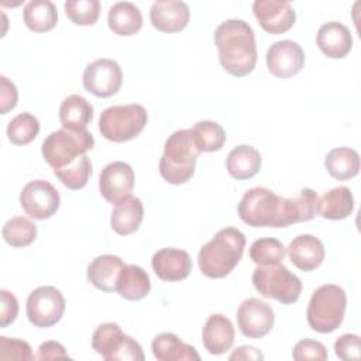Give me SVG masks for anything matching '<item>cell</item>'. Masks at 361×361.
I'll return each instance as SVG.
<instances>
[{
  "mask_svg": "<svg viewBox=\"0 0 361 361\" xmlns=\"http://www.w3.org/2000/svg\"><path fill=\"white\" fill-rule=\"evenodd\" d=\"M214 44L220 65L235 78L251 73L257 63V45L254 30L244 20L230 18L217 25Z\"/></svg>",
  "mask_w": 361,
  "mask_h": 361,
  "instance_id": "obj_1",
  "label": "cell"
},
{
  "mask_svg": "<svg viewBox=\"0 0 361 361\" xmlns=\"http://www.w3.org/2000/svg\"><path fill=\"white\" fill-rule=\"evenodd\" d=\"M237 213L251 227H288L299 223L293 199L278 196L275 192L255 186L241 197Z\"/></svg>",
  "mask_w": 361,
  "mask_h": 361,
  "instance_id": "obj_2",
  "label": "cell"
},
{
  "mask_svg": "<svg viewBox=\"0 0 361 361\" xmlns=\"http://www.w3.org/2000/svg\"><path fill=\"white\" fill-rule=\"evenodd\" d=\"M245 247L244 234L234 227L219 230L197 255L202 274L212 279L227 276L240 262Z\"/></svg>",
  "mask_w": 361,
  "mask_h": 361,
  "instance_id": "obj_3",
  "label": "cell"
},
{
  "mask_svg": "<svg viewBox=\"0 0 361 361\" xmlns=\"http://www.w3.org/2000/svg\"><path fill=\"white\" fill-rule=\"evenodd\" d=\"M199 154L190 130L183 128L172 133L165 141L164 154L159 159L162 179L171 185L186 183L195 173Z\"/></svg>",
  "mask_w": 361,
  "mask_h": 361,
  "instance_id": "obj_4",
  "label": "cell"
},
{
  "mask_svg": "<svg viewBox=\"0 0 361 361\" xmlns=\"http://www.w3.org/2000/svg\"><path fill=\"white\" fill-rule=\"evenodd\" d=\"M347 307V296L343 288L334 283L319 286L309 300L306 319L312 330L327 334L340 327Z\"/></svg>",
  "mask_w": 361,
  "mask_h": 361,
  "instance_id": "obj_5",
  "label": "cell"
},
{
  "mask_svg": "<svg viewBox=\"0 0 361 361\" xmlns=\"http://www.w3.org/2000/svg\"><path fill=\"white\" fill-rule=\"evenodd\" d=\"M147 121L148 114L141 104L110 106L99 117V131L109 141L124 142L135 138L144 130Z\"/></svg>",
  "mask_w": 361,
  "mask_h": 361,
  "instance_id": "obj_6",
  "label": "cell"
},
{
  "mask_svg": "<svg viewBox=\"0 0 361 361\" xmlns=\"http://www.w3.org/2000/svg\"><path fill=\"white\" fill-rule=\"evenodd\" d=\"M94 145L93 135L86 131L61 128L52 131L42 142V157L54 169H61L80 155H85Z\"/></svg>",
  "mask_w": 361,
  "mask_h": 361,
  "instance_id": "obj_7",
  "label": "cell"
},
{
  "mask_svg": "<svg viewBox=\"0 0 361 361\" xmlns=\"http://www.w3.org/2000/svg\"><path fill=\"white\" fill-rule=\"evenodd\" d=\"M252 285L264 298L283 305L295 303L302 293L300 279L281 262L257 267L252 272Z\"/></svg>",
  "mask_w": 361,
  "mask_h": 361,
  "instance_id": "obj_8",
  "label": "cell"
},
{
  "mask_svg": "<svg viewBox=\"0 0 361 361\" xmlns=\"http://www.w3.org/2000/svg\"><path fill=\"white\" fill-rule=\"evenodd\" d=\"M93 350L107 361H144L142 347L124 334L117 323L100 324L92 336Z\"/></svg>",
  "mask_w": 361,
  "mask_h": 361,
  "instance_id": "obj_9",
  "label": "cell"
},
{
  "mask_svg": "<svg viewBox=\"0 0 361 361\" xmlns=\"http://www.w3.org/2000/svg\"><path fill=\"white\" fill-rule=\"evenodd\" d=\"M65 298L55 286H39L27 298V317L35 327L56 324L65 312Z\"/></svg>",
  "mask_w": 361,
  "mask_h": 361,
  "instance_id": "obj_10",
  "label": "cell"
},
{
  "mask_svg": "<svg viewBox=\"0 0 361 361\" xmlns=\"http://www.w3.org/2000/svg\"><path fill=\"white\" fill-rule=\"evenodd\" d=\"M20 204L30 217L45 220L58 212L61 197L52 183L44 179H34L23 188Z\"/></svg>",
  "mask_w": 361,
  "mask_h": 361,
  "instance_id": "obj_11",
  "label": "cell"
},
{
  "mask_svg": "<svg viewBox=\"0 0 361 361\" xmlns=\"http://www.w3.org/2000/svg\"><path fill=\"white\" fill-rule=\"evenodd\" d=\"M123 83V71L120 65L109 58H100L83 71L85 89L97 97H110L116 94Z\"/></svg>",
  "mask_w": 361,
  "mask_h": 361,
  "instance_id": "obj_12",
  "label": "cell"
},
{
  "mask_svg": "<svg viewBox=\"0 0 361 361\" xmlns=\"http://www.w3.org/2000/svg\"><path fill=\"white\" fill-rule=\"evenodd\" d=\"M275 316L272 307L257 298L241 302L237 310V324L240 331L248 338H261L274 327Z\"/></svg>",
  "mask_w": 361,
  "mask_h": 361,
  "instance_id": "obj_13",
  "label": "cell"
},
{
  "mask_svg": "<svg viewBox=\"0 0 361 361\" xmlns=\"http://www.w3.org/2000/svg\"><path fill=\"white\" fill-rule=\"evenodd\" d=\"M134 188V171L124 161L107 164L99 176L100 195L111 204H118L131 196Z\"/></svg>",
  "mask_w": 361,
  "mask_h": 361,
  "instance_id": "obj_14",
  "label": "cell"
},
{
  "mask_svg": "<svg viewBox=\"0 0 361 361\" xmlns=\"http://www.w3.org/2000/svg\"><path fill=\"white\" fill-rule=\"evenodd\" d=\"M268 71L281 79L298 75L305 66V52L300 45L290 39L274 42L267 51Z\"/></svg>",
  "mask_w": 361,
  "mask_h": 361,
  "instance_id": "obj_15",
  "label": "cell"
},
{
  "mask_svg": "<svg viewBox=\"0 0 361 361\" xmlns=\"http://www.w3.org/2000/svg\"><path fill=\"white\" fill-rule=\"evenodd\" d=\"M252 11L262 30L275 35L289 31L296 21L293 7L282 0H255Z\"/></svg>",
  "mask_w": 361,
  "mask_h": 361,
  "instance_id": "obj_16",
  "label": "cell"
},
{
  "mask_svg": "<svg viewBox=\"0 0 361 361\" xmlns=\"http://www.w3.org/2000/svg\"><path fill=\"white\" fill-rule=\"evenodd\" d=\"M155 275L165 282H178L189 276L192 271L190 255L179 248H162L151 259Z\"/></svg>",
  "mask_w": 361,
  "mask_h": 361,
  "instance_id": "obj_17",
  "label": "cell"
},
{
  "mask_svg": "<svg viewBox=\"0 0 361 361\" xmlns=\"http://www.w3.org/2000/svg\"><path fill=\"white\" fill-rule=\"evenodd\" d=\"M190 18V8L185 1L162 0L155 1L149 10V20L154 28L162 32L182 31Z\"/></svg>",
  "mask_w": 361,
  "mask_h": 361,
  "instance_id": "obj_18",
  "label": "cell"
},
{
  "mask_svg": "<svg viewBox=\"0 0 361 361\" xmlns=\"http://www.w3.org/2000/svg\"><path fill=\"white\" fill-rule=\"evenodd\" d=\"M290 262L303 272L319 268L324 259L326 251L323 243L312 234H300L295 237L286 247Z\"/></svg>",
  "mask_w": 361,
  "mask_h": 361,
  "instance_id": "obj_19",
  "label": "cell"
},
{
  "mask_svg": "<svg viewBox=\"0 0 361 361\" xmlns=\"http://www.w3.org/2000/svg\"><path fill=\"white\" fill-rule=\"evenodd\" d=\"M235 331L233 323L224 314H210L202 330V343L207 353L220 355L228 351L234 343Z\"/></svg>",
  "mask_w": 361,
  "mask_h": 361,
  "instance_id": "obj_20",
  "label": "cell"
},
{
  "mask_svg": "<svg viewBox=\"0 0 361 361\" xmlns=\"http://www.w3.org/2000/svg\"><path fill=\"white\" fill-rule=\"evenodd\" d=\"M319 49L331 59L344 58L353 48V35L350 30L338 21H329L317 31Z\"/></svg>",
  "mask_w": 361,
  "mask_h": 361,
  "instance_id": "obj_21",
  "label": "cell"
},
{
  "mask_svg": "<svg viewBox=\"0 0 361 361\" xmlns=\"http://www.w3.org/2000/svg\"><path fill=\"white\" fill-rule=\"evenodd\" d=\"M124 265L123 259L117 255H99L87 265V281L99 290L114 292Z\"/></svg>",
  "mask_w": 361,
  "mask_h": 361,
  "instance_id": "obj_22",
  "label": "cell"
},
{
  "mask_svg": "<svg viewBox=\"0 0 361 361\" xmlns=\"http://www.w3.org/2000/svg\"><path fill=\"white\" fill-rule=\"evenodd\" d=\"M152 354L158 361H199L200 355L190 344L183 343L176 334H157L151 343Z\"/></svg>",
  "mask_w": 361,
  "mask_h": 361,
  "instance_id": "obj_23",
  "label": "cell"
},
{
  "mask_svg": "<svg viewBox=\"0 0 361 361\" xmlns=\"http://www.w3.org/2000/svg\"><path fill=\"white\" fill-rule=\"evenodd\" d=\"M144 219V206L142 202L135 196H128L111 212L110 224L111 228L118 235H128L135 233L140 228V224Z\"/></svg>",
  "mask_w": 361,
  "mask_h": 361,
  "instance_id": "obj_24",
  "label": "cell"
},
{
  "mask_svg": "<svg viewBox=\"0 0 361 361\" xmlns=\"http://www.w3.org/2000/svg\"><path fill=\"white\" fill-rule=\"evenodd\" d=\"M107 24L114 34L130 37L141 30L142 16L135 4L130 1H118L109 8Z\"/></svg>",
  "mask_w": 361,
  "mask_h": 361,
  "instance_id": "obj_25",
  "label": "cell"
},
{
  "mask_svg": "<svg viewBox=\"0 0 361 361\" xmlns=\"http://www.w3.org/2000/svg\"><path fill=\"white\" fill-rule=\"evenodd\" d=\"M226 168L230 176L237 180L250 179L255 176L261 169V155L251 145H237L227 155Z\"/></svg>",
  "mask_w": 361,
  "mask_h": 361,
  "instance_id": "obj_26",
  "label": "cell"
},
{
  "mask_svg": "<svg viewBox=\"0 0 361 361\" xmlns=\"http://www.w3.org/2000/svg\"><path fill=\"white\" fill-rule=\"evenodd\" d=\"M149 290L151 281L147 271L134 264L123 267L116 286V292L121 298H124L126 300L137 302L144 299L149 293Z\"/></svg>",
  "mask_w": 361,
  "mask_h": 361,
  "instance_id": "obj_27",
  "label": "cell"
},
{
  "mask_svg": "<svg viewBox=\"0 0 361 361\" xmlns=\"http://www.w3.org/2000/svg\"><path fill=\"white\" fill-rule=\"evenodd\" d=\"M93 118V106L79 94H71L61 103L59 121L63 128L72 131H86Z\"/></svg>",
  "mask_w": 361,
  "mask_h": 361,
  "instance_id": "obj_28",
  "label": "cell"
},
{
  "mask_svg": "<svg viewBox=\"0 0 361 361\" xmlns=\"http://www.w3.org/2000/svg\"><path fill=\"white\" fill-rule=\"evenodd\" d=\"M354 210V196L347 186H337L319 197L317 214L327 220H343Z\"/></svg>",
  "mask_w": 361,
  "mask_h": 361,
  "instance_id": "obj_29",
  "label": "cell"
},
{
  "mask_svg": "<svg viewBox=\"0 0 361 361\" xmlns=\"http://www.w3.org/2000/svg\"><path fill=\"white\" fill-rule=\"evenodd\" d=\"M324 166L331 178L348 180L360 172V155L348 147L333 148L324 158Z\"/></svg>",
  "mask_w": 361,
  "mask_h": 361,
  "instance_id": "obj_30",
  "label": "cell"
},
{
  "mask_svg": "<svg viewBox=\"0 0 361 361\" xmlns=\"http://www.w3.org/2000/svg\"><path fill=\"white\" fill-rule=\"evenodd\" d=\"M25 25L34 32H47L56 25V7L49 0H31L23 10Z\"/></svg>",
  "mask_w": 361,
  "mask_h": 361,
  "instance_id": "obj_31",
  "label": "cell"
},
{
  "mask_svg": "<svg viewBox=\"0 0 361 361\" xmlns=\"http://www.w3.org/2000/svg\"><path fill=\"white\" fill-rule=\"evenodd\" d=\"M54 175L61 180L65 188L71 190H79L86 186L92 175L90 158L86 154L80 155L66 166L61 169H54Z\"/></svg>",
  "mask_w": 361,
  "mask_h": 361,
  "instance_id": "obj_32",
  "label": "cell"
},
{
  "mask_svg": "<svg viewBox=\"0 0 361 361\" xmlns=\"http://www.w3.org/2000/svg\"><path fill=\"white\" fill-rule=\"evenodd\" d=\"M196 147L200 152H214L223 148L226 142V131L224 128L209 120L197 121L193 128H190Z\"/></svg>",
  "mask_w": 361,
  "mask_h": 361,
  "instance_id": "obj_33",
  "label": "cell"
},
{
  "mask_svg": "<svg viewBox=\"0 0 361 361\" xmlns=\"http://www.w3.org/2000/svg\"><path fill=\"white\" fill-rule=\"evenodd\" d=\"M1 234L8 245L23 248L34 243L37 237V226L30 219L17 216L4 223Z\"/></svg>",
  "mask_w": 361,
  "mask_h": 361,
  "instance_id": "obj_34",
  "label": "cell"
},
{
  "mask_svg": "<svg viewBox=\"0 0 361 361\" xmlns=\"http://www.w3.org/2000/svg\"><path fill=\"white\" fill-rule=\"evenodd\" d=\"M39 133L38 118L28 113H18L7 126V138L14 145H25L35 140Z\"/></svg>",
  "mask_w": 361,
  "mask_h": 361,
  "instance_id": "obj_35",
  "label": "cell"
},
{
  "mask_svg": "<svg viewBox=\"0 0 361 361\" xmlns=\"http://www.w3.org/2000/svg\"><path fill=\"white\" fill-rule=\"evenodd\" d=\"M283 244L272 237H264L255 240L250 247V258L258 267L279 264L285 257Z\"/></svg>",
  "mask_w": 361,
  "mask_h": 361,
  "instance_id": "obj_36",
  "label": "cell"
},
{
  "mask_svg": "<svg viewBox=\"0 0 361 361\" xmlns=\"http://www.w3.org/2000/svg\"><path fill=\"white\" fill-rule=\"evenodd\" d=\"M63 8L68 18L76 25H93L100 16L99 0H68Z\"/></svg>",
  "mask_w": 361,
  "mask_h": 361,
  "instance_id": "obj_37",
  "label": "cell"
},
{
  "mask_svg": "<svg viewBox=\"0 0 361 361\" xmlns=\"http://www.w3.org/2000/svg\"><path fill=\"white\" fill-rule=\"evenodd\" d=\"M34 358L37 357H34L31 347L27 341L0 336V360L31 361Z\"/></svg>",
  "mask_w": 361,
  "mask_h": 361,
  "instance_id": "obj_38",
  "label": "cell"
},
{
  "mask_svg": "<svg viewBox=\"0 0 361 361\" xmlns=\"http://www.w3.org/2000/svg\"><path fill=\"white\" fill-rule=\"evenodd\" d=\"M292 199H293V203H295V209H296V213H298L299 223L300 221H309L317 214L319 196L313 189L303 188Z\"/></svg>",
  "mask_w": 361,
  "mask_h": 361,
  "instance_id": "obj_39",
  "label": "cell"
},
{
  "mask_svg": "<svg viewBox=\"0 0 361 361\" xmlns=\"http://www.w3.org/2000/svg\"><path fill=\"white\" fill-rule=\"evenodd\" d=\"M292 357L296 361H326L329 354L324 344H322L320 341L305 338L295 344L292 350Z\"/></svg>",
  "mask_w": 361,
  "mask_h": 361,
  "instance_id": "obj_40",
  "label": "cell"
},
{
  "mask_svg": "<svg viewBox=\"0 0 361 361\" xmlns=\"http://www.w3.org/2000/svg\"><path fill=\"white\" fill-rule=\"evenodd\" d=\"M361 338L358 334L345 333L334 341V353L340 360H360Z\"/></svg>",
  "mask_w": 361,
  "mask_h": 361,
  "instance_id": "obj_41",
  "label": "cell"
},
{
  "mask_svg": "<svg viewBox=\"0 0 361 361\" xmlns=\"http://www.w3.org/2000/svg\"><path fill=\"white\" fill-rule=\"evenodd\" d=\"M18 314V300L7 289L0 290V327L11 324Z\"/></svg>",
  "mask_w": 361,
  "mask_h": 361,
  "instance_id": "obj_42",
  "label": "cell"
},
{
  "mask_svg": "<svg viewBox=\"0 0 361 361\" xmlns=\"http://www.w3.org/2000/svg\"><path fill=\"white\" fill-rule=\"evenodd\" d=\"M1 80V92H0V103H1V114H7L17 104V87L13 82H10L4 75L0 76Z\"/></svg>",
  "mask_w": 361,
  "mask_h": 361,
  "instance_id": "obj_43",
  "label": "cell"
},
{
  "mask_svg": "<svg viewBox=\"0 0 361 361\" xmlns=\"http://www.w3.org/2000/svg\"><path fill=\"white\" fill-rule=\"evenodd\" d=\"M69 358L71 357L68 355L65 347L58 341H52V340L44 341L38 347L37 360L47 361V360H69Z\"/></svg>",
  "mask_w": 361,
  "mask_h": 361,
  "instance_id": "obj_44",
  "label": "cell"
},
{
  "mask_svg": "<svg viewBox=\"0 0 361 361\" xmlns=\"http://www.w3.org/2000/svg\"><path fill=\"white\" fill-rule=\"evenodd\" d=\"M230 361H234V360H264V354L257 350L255 347H251V345H241L238 348H235L230 357H228Z\"/></svg>",
  "mask_w": 361,
  "mask_h": 361,
  "instance_id": "obj_45",
  "label": "cell"
}]
</instances>
